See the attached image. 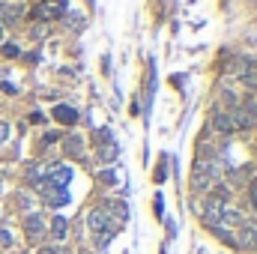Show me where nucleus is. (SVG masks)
<instances>
[{
	"mask_svg": "<svg viewBox=\"0 0 257 254\" xmlns=\"http://www.w3.org/2000/svg\"><path fill=\"white\" fill-rule=\"evenodd\" d=\"M111 237H114V234H96V249H108Z\"/></svg>",
	"mask_w": 257,
	"mask_h": 254,
	"instance_id": "20",
	"label": "nucleus"
},
{
	"mask_svg": "<svg viewBox=\"0 0 257 254\" xmlns=\"http://www.w3.org/2000/svg\"><path fill=\"white\" fill-rule=\"evenodd\" d=\"M243 84H246L249 90H257V66H252V69L243 75Z\"/></svg>",
	"mask_w": 257,
	"mask_h": 254,
	"instance_id": "15",
	"label": "nucleus"
},
{
	"mask_svg": "<svg viewBox=\"0 0 257 254\" xmlns=\"http://www.w3.org/2000/svg\"><path fill=\"white\" fill-rule=\"evenodd\" d=\"M252 204H255V207H257V180H255V183H252Z\"/></svg>",
	"mask_w": 257,
	"mask_h": 254,
	"instance_id": "22",
	"label": "nucleus"
},
{
	"mask_svg": "<svg viewBox=\"0 0 257 254\" xmlns=\"http://www.w3.org/2000/svg\"><path fill=\"white\" fill-rule=\"evenodd\" d=\"M9 135H12V126H9L6 120H0V144H6V141H9Z\"/></svg>",
	"mask_w": 257,
	"mask_h": 254,
	"instance_id": "19",
	"label": "nucleus"
},
{
	"mask_svg": "<svg viewBox=\"0 0 257 254\" xmlns=\"http://www.w3.org/2000/svg\"><path fill=\"white\" fill-rule=\"evenodd\" d=\"M0 246H12V231L9 228H0Z\"/></svg>",
	"mask_w": 257,
	"mask_h": 254,
	"instance_id": "21",
	"label": "nucleus"
},
{
	"mask_svg": "<svg viewBox=\"0 0 257 254\" xmlns=\"http://www.w3.org/2000/svg\"><path fill=\"white\" fill-rule=\"evenodd\" d=\"M33 15L39 21H57L60 15H66V0H48V3H39L33 9Z\"/></svg>",
	"mask_w": 257,
	"mask_h": 254,
	"instance_id": "3",
	"label": "nucleus"
},
{
	"mask_svg": "<svg viewBox=\"0 0 257 254\" xmlns=\"http://www.w3.org/2000/svg\"><path fill=\"white\" fill-rule=\"evenodd\" d=\"M87 228H90L93 234H117L120 225H114L105 210H93V213L87 216Z\"/></svg>",
	"mask_w": 257,
	"mask_h": 254,
	"instance_id": "2",
	"label": "nucleus"
},
{
	"mask_svg": "<svg viewBox=\"0 0 257 254\" xmlns=\"http://www.w3.org/2000/svg\"><path fill=\"white\" fill-rule=\"evenodd\" d=\"M0 15H3L0 24H18L21 15H24V6H21V3H9V6H6V3H3V12H0Z\"/></svg>",
	"mask_w": 257,
	"mask_h": 254,
	"instance_id": "10",
	"label": "nucleus"
},
{
	"mask_svg": "<svg viewBox=\"0 0 257 254\" xmlns=\"http://www.w3.org/2000/svg\"><path fill=\"white\" fill-rule=\"evenodd\" d=\"M249 69H252V60H246V57H231L225 63V72L228 75H246Z\"/></svg>",
	"mask_w": 257,
	"mask_h": 254,
	"instance_id": "11",
	"label": "nucleus"
},
{
	"mask_svg": "<svg viewBox=\"0 0 257 254\" xmlns=\"http://www.w3.org/2000/svg\"><path fill=\"white\" fill-rule=\"evenodd\" d=\"M66 231H69L66 219H63V216H54V219H51V234H54V240H57V243H60V240H66Z\"/></svg>",
	"mask_w": 257,
	"mask_h": 254,
	"instance_id": "13",
	"label": "nucleus"
},
{
	"mask_svg": "<svg viewBox=\"0 0 257 254\" xmlns=\"http://www.w3.org/2000/svg\"><path fill=\"white\" fill-rule=\"evenodd\" d=\"M231 117H234V126H237V129H249V126L255 123L257 111L252 108V105H243V108H237V111H231Z\"/></svg>",
	"mask_w": 257,
	"mask_h": 254,
	"instance_id": "7",
	"label": "nucleus"
},
{
	"mask_svg": "<svg viewBox=\"0 0 257 254\" xmlns=\"http://www.w3.org/2000/svg\"><path fill=\"white\" fill-rule=\"evenodd\" d=\"M0 51H3V57H6V60H15V57H21V51H18V45H12V42H9V45H3Z\"/></svg>",
	"mask_w": 257,
	"mask_h": 254,
	"instance_id": "16",
	"label": "nucleus"
},
{
	"mask_svg": "<svg viewBox=\"0 0 257 254\" xmlns=\"http://www.w3.org/2000/svg\"><path fill=\"white\" fill-rule=\"evenodd\" d=\"M24 234H27V240H30V243H39V240L45 237V222H42V216H39V213H33V216H27V219H24Z\"/></svg>",
	"mask_w": 257,
	"mask_h": 254,
	"instance_id": "4",
	"label": "nucleus"
},
{
	"mask_svg": "<svg viewBox=\"0 0 257 254\" xmlns=\"http://www.w3.org/2000/svg\"><path fill=\"white\" fill-rule=\"evenodd\" d=\"M69 21H72V27H75V30H81V27L87 24V18H84L81 12H69Z\"/></svg>",
	"mask_w": 257,
	"mask_h": 254,
	"instance_id": "17",
	"label": "nucleus"
},
{
	"mask_svg": "<svg viewBox=\"0 0 257 254\" xmlns=\"http://www.w3.org/2000/svg\"><path fill=\"white\" fill-rule=\"evenodd\" d=\"M69 153H72V156H81V153H84V144H81V138H72V141H69Z\"/></svg>",
	"mask_w": 257,
	"mask_h": 254,
	"instance_id": "18",
	"label": "nucleus"
},
{
	"mask_svg": "<svg viewBox=\"0 0 257 254\" xmlns=\"http://www.w3.org/2000/svg\"><path fill=\"white\" fill-rule=\"evenodd\" d=\"M39 189H42V195L48 198L51 207H63V204H69V192H66V189H48V186H39Z\"/></svg>",
	"mask_w": 257,
	"mask_h": 254,
	"instance_id": "9",
	"label": "nucleus"
},
{
	"mask_svg": "<svg viewBox=\"0 0 257 254\" xmlns=\"http://www.w3.org/2000/svg\"><path fill=\"white\" fill-rule=\"evenodd\" d=\"M69 180H72V168H66V165H51V168L45 171V183H42V186H48V189H66Z\"/></svg>",
	"mask_w": 257,
	"mask_h": 254,
	"instance_id": "1",
	"label": "nucleus"
},
{
	"mask_svg": "<svg viewBox=\"0 0 257 254\" xmlns=\"http://www.w3.org/2000/svg\"><path fill=\"white\" fill-rule=\"evenodd\" d=\"M105 213L111 216L114 225H123V222L129 219V207H126L123 201H105Z\"/></svg>",
	"mask_w": 257,
	"mask_h": 254,
	"instance_id": "8",
	"label": "nucleus"
},
{
	"mask_svg": "<svg viewBox=\"0 0 257 254\" xmlns=\"http://www.w3.org/2000/svg\"><path fill=\"white\" fill-rule=\"evenodd\" d=\"M213 129L216 132H225V135H231V132H237V126H234V117H231V111H213Z\"/></svg>",
	"mask_w": 257,
	"mask_h": 254,
	"instance_id": "6",
	"label": "nucleus"
},
{
	"mask_svg": "<svg viewBox=\"0 0 257 254\" xmlns=\"http://www.w3.org/2000/svg\"><path fill=\"white\" fill-rule=\"evenodd\" d=\"M99 156H102V162H114V159L120 156V147H117L114 141H108V144L99 147Z\"/></svg>",
	"mask_w": 257,
	"mask_h": 254,
	"instance_id": "14",
	"label": "nucleus"
},
{
	"mask_svg": "<svg viewBox=\"0 0 257 254\" xmlns=\"http://www.w3.org/2000/svg\"><path fill=\"white\" fill-rule=\"evenodd\" d=\"M36 254H57V249H39Z\"/></svg>",
	"mask_w": 257,
	"mask_h": 254,
	"instance_id": "23",
	"label": "nucleus"
},
{
	"mask_svg": "<svg viewBox=\"0 0 257 254\" xmlns=\"http://www.w3.org/2000/svg\"><path fill=\"white\" fill-rule=\"evenodd\" d=\"M0 42H3V24H0Z\"/></svg>",
	"mask_w": 257,
	"mask_h": 254,
	"instance_id": "24",
	"label": "nucleus"
},
{
	"mask_svg": "<svg viewBox=\"0 0 257 254\" xmlns=\"http://www.w3.org/2000/svg\"><path fill=\"white\" fill-rule=\"evenodd\" d=\"M54 120H60L63 126H72V123H78V111L69 105H54Z\"/></svg>",
	"mask_w": 257,
	"mask_h": 254,
	"instance_id": "12",
	"label": "nucleus"
},
{
	"mask_svg": "<svg viewBox=\"0 0 257 254\" xmlns=\"http://www.w3.org/2000/svg\"><path fill=\"white\" fill-rule=\"evenodd\" d=\"M237 246H243V249H255L257 246V225H249V222L240 225V231H237Z\"/></svg>",
	"mask_w": 257,
	"mask_h": 254,
	"instance_id": "5",
	"label": "nucleus"
}]
</instances>
